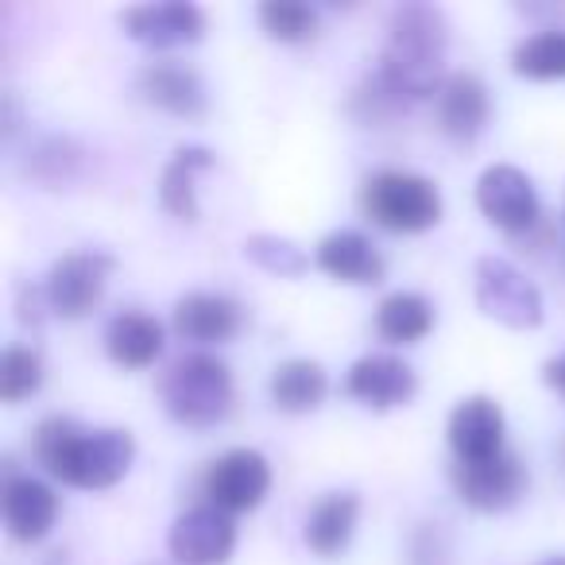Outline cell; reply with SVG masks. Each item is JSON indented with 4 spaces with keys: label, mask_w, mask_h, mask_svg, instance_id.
I'll return each instance as SVG.
<instances>
[{
    "label": "cell",
    "mask_w": 565,
    "mask_h": 565,
    "mask_svg": "<svg viewBox=\"0 0 565 565\" xmlns=\"http://www.w3.org/2000/svg\"><path fill=\"white\" fill-rule=\"evenodd\" d=\"M557 461H562V472H565V438H562V446H557Z\"/></svg>",
    "instance_id": "obj_31"
},
{
    "label": "cell",
    "mask_w": 565,
    "mask_h": 565,
    "mask_svg": "<svg viewBox=\"0 0 565 565\" xmlns=\"http://www.w3.org/2000/svg\"><path fill=\"white\" fill-rule=\"evenodd\" d=\"M438 322V310L426 295L395 291L376 307V333L387 345H418Z\"/></svg>",
    "instance_id": "obj_23"
},
{
    "label": "cell",
    "mask_w": 565,
    "mask_h": 565,
    "mask_svg": "<svg viewBox=\"0 0 565 565\" xmlns=\"http://www.w3.org/2000/svg\"><path fill=\"white\" fill-rule=\"evenodd\" d=\"M477 210L503 233H531L539 225V190L515 163H492L477 179Z\"/></svg>",
    "instance_id": "obj_9"
},
{
    "label": "cell",
    "mask_w": 565,
    "mask_h": 565,
    "mask_svg": "<svg viewBox=\"0 0 565 565\" xmlns=\"http://www.w3.org/2000/svg\"><path fill=\"white\" fill-rule=\"evenodd\" d=\"M120 28L128 40L151 51L190 47L205 35V12L190 0H163V4H136L120 12Z\"/></svg>",
    "instance_id": "obj_11"
},
{
    "label": "cell",
    "mask_w": 565,
    "mask_h": 565,
    "mask_svg": "<svg viewBox=\"0 0 565 565\" xmlns=\"http://www.w3.org/2000/svg\"><path fill=\"white\" fill-rule=\"evenodd\" d=\"M174 333L194 345H225L241 333L244 310L221 291H190L174 302Z\"/></svg>",
    "instance_id": "obj_16"
},
{
    "label": "cell",
    "mask_w": 565,
    "mask_h": 565,
    "mask_svg": "<svg viewBox=\"0 0 565 565\" xmlns=\"http://www.w3.org/2000/svg\"><path fill=\"white\" fill-rule=\"evenodd\" d=\"M345 392L369 411H395L418 395V372L403 356L369 353L349 369Z\"/></svg>",
    "instance_id": "obj_12"
},
{
    "label": "cell",
    "mask_w": 565,
    "mask_h": 565,
    "mask_svg": "<svg viewBox=\"0 0 565 565\" xmlns=\"http://www.w3.org/2000/svg\"><path fill=\"white\" fill-rule=\"evenodd\" d=\"M213 167V151L202 143H182L171 159H167L163 174H159V205L171 213L174 221H198L202 205H198V174Z\"/></svg>",
    "instance_id": "obj_21"
},
{
    "label": "cell",
    "mask_w": 565,
    "mask_h": 565,
    "mask_svg": "<svg viewBox=\"0 0 565 565\" xmlns=\"http://www.w3.org/2000/svg\"><path fill=\"white\" fill-rule=\"evenodd\" d=\"M202 492L225 515L256 511L264 503V495L271 492V465H267V457L259 449L236 446L205 469Z\"/></svg>",
    "instance_id": "obj_8"
},
{
    "label": "cell",
    "mask_w": 565,
    "mask_h": 565,
    "mask_svg": "<svg viewBox=\"0 0 565 565\" xmlns=\"http://www.w3.org/2000/svg\"><path fill=\"white\" fill-rule=\"evenodd\" d=\"M315 267L330 275V279L349 282V287H376L387 271L380 248L364 233H356V228L326 233L315 248Z\"/></svg>",
    "instance_id": "obj_17"
},
{
    "label": "cell",
    "mask_w": 565,
    "mask_h": 565,
    "mask_svg": "<svg viewBox=\"0 0 565 565\" xmlns=\"http://www.w3.org/2000/svg\"><path fill=\"white\" fill-rule=\"evenodd\" d=\"M472 279H477V307L488 322H500L503 330H515V333L539 330L542 326V318H546L542 291L511 259L480 256Z\"/></svg>",
    "instance_id": "obj_5"
},
{
    "label": "cell",
    "mask_w": 565,
    "mask_h": 565,
    "mask_svg": "<svg viewBox=\"0 0 565 565\" xmlns=\"http://www.w3.org/2000/svg\"><path fill=\"white\" fill-rule=\"evenodd\" d=\"M256 17L259 28L279 43H307L318 35V12L299 0H264Z\"/></svg>",
    "instance_id": "obj_26"
},
{
    "label": "cell",
    "mask_w": 565,
    "mask_h": 565,
    "mask_svg": "<svg viewBox=\"0 0 565 565\" xmlns=\"http://www.w3.org/2000/svg\"><path fill=\"white\" fill-rule=\"evenodd\" d=\"M113 271H117V259L102 248H82L66 252L63 259H55L43 279V295H47L51 315L66 318V322H78V318L94 315L105 299V287H109Z\"/></svg>",
    "instance_id": "obj_6"
},
{
    "label": "cell",
    "mask_w": 565,
    "mask_h": 565,
    "mask_svg": "<svg viewBox=\"0 0 565 565\" xmlns=\"http://www.w3.org/2000/svg\"><path fill=\"white\" fill-rule=\"evenodd\" d=\"M43 387V361L35 349L24 345H9L0 356V399L17 407V403L32 399Z\"/></svg>",
    "instance_id": "obj_27"
},
{
    "label": "cell",
    "mask_w": 565,
    "mask_h": 565,
    "mask_svg": "<svg viewBox=\"0 0 565 565\" xmlns=\"http://www.w3.org/2000/svg\"><path fill=\"white\" fill-rule=\"evenodd\" d=\"M511 71L519 78L531 82H554L565 78V32L562 28H546V32H534L511 51Z\"/></svg>",
    "instance_id": "obj_24"
},
{
    "label": "cell",
    "mask_w": 565,
    "mask_h": 565,
    "mask_svg": "<svg viewBox=\"0 0 565 565\" xmlns=\"http://www.w3.org/2000/svg\"><path fill=\"white\" fill-rule=\"evenodd\" d=\"M539 565H565V554H557V557H546V562H539Z\"/></svg>",
    "instance_id": "obj_30"
},
{
    "label": "cell",
    "mask_w": 565,
    "mask_h": 565,
    "mask_svg": "<svg viewBox=\"0 0 565 565\" xmlns=\"http://www.w3.org/2000/svg\"><path fill=\"white\" fill-rule=\"evenodd\" d=\"M244 256L259 267V271L275 275V279H299L307 275L310 267V256L299 248L295 241L287 236H275V233H256L244 241Z\"/></svg>",
    "instance_id": "obj_25"
},
{
    "label": "cell",
    "mask_w": 565,
    "mask_h": 565,
    "mask_svg": "<svg viewBox=\"0 0 565 565\" xmlns=\"http://www.w3.org/2000/svg\"><path fill=\"white\" fill-rule=\"evenodd\" d=\"M105 353L120 369H148L163 353V322L143 310H120L109 326H105Z\"/></svg>",
    "instance_id": "obj_20"
},
{
    "label": "cell",
    "mask_w": 565,
    "mask_h": 565,
    "mask_svg": "<svg viewBox=\"0 0 565 565\" xmlns=\"http://www.w3.org/2000/svg\"><path fill=\"white\" fill-rule=\"evenodd\" d=\"M542 380H546L550 392L562 395V399H565V353L550 356V361L542 364Z\"/></svg>",
    "instance_id": "obj_29"
},
{
    "label": "cell",
    "mask_w": 565,
    "mask_h": 565,
    "mask_svg": "<svg viewBox=\"0 0 565 565\" xmlns=\"http://www.w3.org/2000/svg\"><path fill=\"white\" fill-rule=\"evenodd\" d=\"M233 372L213 353L179 356L159 380L163 411L190 430H210V426L225 423L233 411Z\"/></svg>",
    "instance_id": "obj_3"
},
{
    "label": "cell",
    "mask_w": 565,
    "mask_h": 565,
    "mask_svg": "<svg viewBox=\"0 0 565 565\" xmlns=\"http://www.w3.org/2000/svg\"><path fill=\"white\" fill-rule=\"evenodd\" d=\"M434 113H438V128L457 143H472L492 120V97H488V86L477 78V74L461 71L449 74L446 86L434 97Z\"/></svg>",
    "instance_id": "obj_18"
},
{
    "label": "cell",
    "mask_w": 565,
    "mask_h": 565,
    "mask_svg": "<svg viewBox=\"0 0 565 565\" xmlns=\"http://www.w3.org/2000/svg\"><path fill=\"white\" fill-rule=\"evenodd\" d=\"M167 550L179 565H225L236 550L233 515L217 511L213 503L182 511L167 531Z\"/></svg>",
    "instance_id": "obj_10"
},
{
    "label": "cell",
    "mask_w": 565,
    "mask_h": 565,
    "mask_svg": "<svg viewBox=\"0 0 565 565\" xmlns=\"http://www.w3.org/2000/svg\"><path fill=\"white\" fill-rule=\"evenodd\" d=\"M449 480H454L457 500L472 511H484V515L515 508L531 488V472H526L523 457L511 449L488 457V461H457L449 469Z\"/></svg>",
    "instance_id": "obj_7"
},
{
    "label": "cell",
    "mask_w": 565,
    "mask_h": 565,
    "mask_svg": "<svg viewBox=\"0 0 565 565\" xmlns=\"http://www.w3.org/2000/svg\"><path fill=\"white\" fill-rule=\"evenodd\" d=\"M32 449H35V461L51 477L71 488H86V492H105V488L120 484L136 461L132 430H120V426L86 430L74 418H58V415L40 423Z\"/></svg>",
    "instance_id": "obj_2"
},
{
    "label": "cell",
    "mask_w": 565,
    "mask_h": 565,
    "mask_svg": "<svg viewBox=\"0 0 565 565\" xmlns=\"http://www.w3.org/2000/svg\"><path fill=\"white\" fill-rule=\"evenodd\" d=\"M136 89H140L148 105H156V109L171 113L179 120H198L210 109V94H205L202 74L194 66L179 63V58L148 63L136 74Z\"/></svg>",
    "instance_id": "obj_15"
},
{
    "label": "cell",
    "mask_w": 565,
    "mask_h": 565,
    "mask_svg": "<svg viewBox=\"0 0 565 565\" xmlns=\"http://www.w3.org/2000/svg\"><path fill=\"white\" fill-rule=\"evenodd\" d=\"M0 515H4V531L17 542H43L58 519V495L51 484L28 472H12L4 477L0 488Z\"/></svg>",
    "instance_id": "obj_14"
},
{
    "label": "cell",
    "mask_w": 565,
    "mask_h": 565,
    "mask_svg": "<svg viewBox=\"0 0 565 565\" xmlns=\"http://www.w3.org/2000/svg\"><path fill=\"white\" fill-rule=\"evenodd\" d=\"M356 519H361V495L341 488V492H326L315 500L307 515V526H302V542L315 550L318 557H338L345 554V546L356 534Z\"/></svg>",
    "instance_id": "obj_19"
},
{
    "label": "cell",
    "mask_w": 565,
    "mask_h": 565,
    "mask_svg": "<svg viewBox=\"0 0 565 565\" xmlns=\"http://www.w3.org/2000/svg\"><path fill=\"white\" fill-rule=\"evenodd\" d=\"M28 171L35 174V179L43 182V186L58 190L63 182H74L82 171V148L71 140H47L35 148L32 163H28Z\"/></svg>",
    "instance_id": "obj_28"
},
{
    "label": "cell",
    "mask_w": 565,
    "mask_h": 565,
    "mask_svg": "<svg viewBox=\"0 0 565 565\" xmlns=\"http://www.w3.org/2000/svg\"><path fill=\"white\" fill-rule=\"evenodd\" d=\"M446 12L438 4H399L387 20V35L372 82L407 113L411 105L438 97V89L446 86Z\"/></svg>",
    "instance_id": "obj_1"
},
{
    "label": "cell",
    "mask_w": 565,
    "mask_h": 565,
    "mask_svg": "<svg viewBox=\"0 0 565 565\" xmlns=\"http://www.w3.org/2000/svg\"><path fill=\"white\" fill-rule=\"evenodd\" d=\"M361 210L387 233H426L441 221V190L415 171H376L361 186Z\"/></svg>",
    "instance_id": "obj_4"
},
{
    "label": "cell",
    "mask_w": 565,
    "mask_h": 565,
    "mask_svg": "<svg viewBox=\"0 0 565 565\" xmlns=\"http://www.w3.org/2000/svg\"><path fill=\"white\" fill-rule=\"evenodd\" d=\"M271 403L282 411V415H310L326 403L330 395V376L318 361L310 356H291V361L275 364L271 372Z\"/></svg>",
    "instance_id": "obj_22"
},
{
    "label": "cell",
    "mask_w": 565,
    "mask_h": 565,
    "mask_svg": "<svg viewBox=\"0 0 565 565\" xmlns=\"http://www.w3.org/2000/svg\"><path fill=\"white\" fill-rule=\"evenodd\" d=\"M503 434H508V415L492 395H465L449 411L446 438L457 461H488L503 454Z\"/></svg>",
    "instance_id": "obj_13"
}]
</instances>
